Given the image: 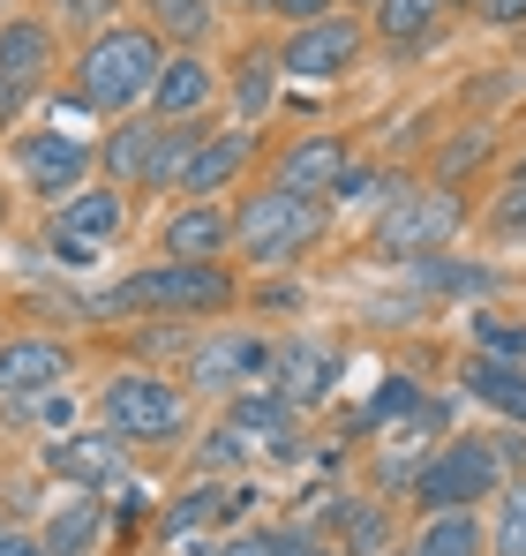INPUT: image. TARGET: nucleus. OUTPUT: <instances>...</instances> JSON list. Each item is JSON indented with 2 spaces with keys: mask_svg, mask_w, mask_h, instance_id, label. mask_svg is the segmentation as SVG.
I'll use <instances>...</instances> for the list:
<instances>
[{
  "mask_svg": "<svg viewBox=\"0 0 526 556\" xmlns=\"http://www.w3.org/2000/svg\"><path fill=\"white\" fill-rule=\"evenodd\" d=\"M234 308V271L226 264H151V271L121 278L105 293H90V316H226Z\"/></svg>",
  "mask_w": 526,
  "mask_h": 556,
  "instance_id": "1",
  "label": "nucleus"
},
{
  "mask_svg": "<svg viewBox=\"0 0 526 556\" xmlns=\"http://www.w3.org/2000/svg\"><path fill=\"white\" fill-rule=\"evenodd\" d=\"M159 38L151 30H98L84 46V61H76V98H84L90 113H128V105H143L151 84H159Z\"/></svg>",
  "mask_w": 526,
  "mask_h": 556,
  "instance_id": "2",
  "label": "nucleus"
},
{
  "mask_svg": "<svg viewBox=\"0 0 526 556\" xmlns=\"http://www.w3.org/2000/svg\"><path fill=\"white\" fill-rule=\"evenodd\" d=\"M98 421L121 444H174V437H188V391H180L174 376L121 369L98 391Z\"/></svg>",
  "mask_w": 526,
  "mask_h": 556,
  "instance_id": "3",
  "label": "nucleus"
},
{
  "mask_svg": "<svg viewBox=\"0 0 526 556\" xmlns=\"http://www.w3.org/2000/svg\"><path fill=\"white\" fill-rule=\"evenodd\" d=\"M324 241V203H301V195H286V188L263 181L249 203H241V218H234V249L249 256V264H293L301 249H316Z\"/></svg>",
  "mask_w": 526,
  "mask_h": 556,
  "instance_id": "4",
  "label": "nucleus"
},
{
  "mask_svg": "<svg viewBox=\"0 0 526 556\" xmlns=\"http://www.w3.org/2000/svg\"><path fill=\"white\" fill-rule=\"evenodd\" d=\"M459 226H466V203L451 188H399L376 218V256H391V264L437 256L443 241H459Z\"/></svg>",
  "mask_w": 526,
  "mask_h": 556,
  "instance_id": "5",
  "label": "nucleus"
},
{
  "mask_svg": "<svg viewBox=\"0 0 526 556\" xmlns=\"http://www.w3.org/2000/svg\"><path fill=\"white\" fill-rule=\"evenodd\" d=\"M497 489H504V459H497L481 437H459V444L429 452V466L414 473V504H422V511H474V504L497 496Z\"/></svg>",
  "mask_w": 526,
  "mask_h": 556,
  "instance_id": "6",
  "label": "nucleus"
},
{
  "mask_svg": "<svg viewBox=\"0 0 526 556\" xmlns=\"http://www.w3.org/2000/svg\"><path fill=\"white\" fill-rule=\"evenodd\" d=\"M361 15H316V23H301V30H286V46H278V76H293V84H339L353 76V61H361Z\"/></svg>",
  "mask_w": 526,
  "mask_h": 556,
  "instance_id": "7",
  "label": "nucleus"
},
{
  "mask_svg": "<svg viewBox=\"0 0 526 556\" xmlns=\"http://www.w3.org/2000/svg\"><path fill=\"white\" fill-rule=\"evenodd\" d=\"M339 376H347V354H339L331 339H278V346H271V391H278L293 414L324 406V399L339 391Z\"/></svg>",
  "mask_w": 526,
  "mask_h": 556,
  "instance_id": "8",
  "label": "nucleus"
},
{
  "mask_svg": "<svg viewBox=\"0 0 526 556\" xmlns=\"http://www.w3.org/2000/svg\"><path fill=\"white\" fill-rule=\"evenodd\" d=\"M15 174L38 195H76V181L90 174V143L68 128H38V136H15Z\"/></svg>",
  "mask_w": 526,
  "mask_h": 556,
  "instance_id": "9",
  "label": "nucleus"
},
{
  "mask_svg": "<svg viewBox=\"0 0 526 556\" xmlns=\"http://www.w3.org/2000/svg\"><path fill=\"white\" fill-rule=\"evenodd\" d=\"M353 166L347 136H293L286 151H278V174H271V188H286V195H301V203H324L331 188H339V174Z\"/></svg>",
  "mask_w": 526,
  "mask_h": 556,
  "instance_id": "10",
  "label": "nucleus"
},
{
  "mask_svg": "<svg viewBox=\"0 0 526 556\" xmlns=\"http://www.w3.org/2000/svg\"><path fill=\"white\" fill-rule=\"evenodd\" d=\"M61 383H68V346H61V339H8V346H0V399L38 406V399H53Z\"/></svg>",
  "mask_w": 526,
  "mask_h": 556,
  "instance_id": "11",
  "label": "nucleus"
},
{
  "mask_svg": "<svg viewBox=\"0 0 526 556\" xmlns=\"http://www.w3.org/2000/svg\"><path fill=\"white\" fill-rule=\"evenodd\" d=\"M241 376H271V346L249 331H218L188 354V383L196 391H241Z\"/></svg>",
  "mask_w": 526,
  "mask_h": 556,
  "instance_id": "12",
  "label": "nucleus"
},
{
  "mask_svg": "<svg viewBox=\"0 0 526 556\" xmlns=\"http://www.w3.org/2000/svg\"><path fill=\"white\" fill-rule=\"evenodd\" d=\"M159 249H166V264H218L234 249V218L218 203H180L159 226Z\"/></svg>",
  "mask_w": 526,
  "mask_h": 556,
  "instance_id": "13",
  "label": "nucleus"
},
{
  "mask_svg": "<svg viewBox=\"0 0 526 556\" xmlns=\"http://www.w3.org/2000/svg\"><path fill=\"white\" fill-rule=\"evenodd\" d=\"M53 233H68V241H84V249H113V241L128 233V195H121L113 181L84 188V195H61Z\"/></svg>",
  "mask_w": 526,
  "mask_h": 556,
  "instance_id": "14",
  "label": "nucleus"
},
{
  "mask_svg": "<svg viewBox=\"0 0 526 556\" xmlns=\"http://www.w3.org/2000/svg\"><path fill=\"white\" fill-rule=\"evenodd\" d=\"M293 406L263 383V391H234L226 399V429L241 437V452H293Z\"/></svg>",
  "mask_w": 526,
  "mask_h": 556,
  "instance_id": "15",
  "label": "nucleus"
},
{
  "mask_svg": "<svg viewBox=\"0 0 526 556\" xmlns=\"http://www.w3.org/2000/svg\"><path fill=\"white\" fill-rule=\"evenodd\" d=\"M211 98H218V68L203 53H166L159 61V84H151V113L159 121H196Z\"/></svg>",
  "mask_w": 526,
  "mask_h": 556,
  "instance_id": "16",
  "label": "nucleus"
},
{
  "mask_svg": "<svg viewBox=\"0 0 526 556\" xmlns=\"http://www.w3.org/2000/svg\"><path fill=\"white\" fill-rule=\"evenodd\" d=\"M249 159H256V128H218V136H203L196 159H188V174H180V195H188V203H211Z\"/></svg>",
  "mask_w": 526,
  "mask_h": 556,
  "instance_id": "17",
  "label": "nucleus"
},
{
  "mask_svg": "<svg viewBox=\"0 0 526 556\" xmlns=\"http://www.w3.org/2000/svg\"><path fill=\"white\" fill-rule=\"evenodd\" d=\"M46 68H53V30L38 15H8L0 23V84H15V91L30 98L46 84Z\"/></svg>",
  "mask_w": 526,
  "mask_h": 556,
  "instance_id": "18",
  "label": "nucleus"
},
{
  "mask_svg": "<svg viewBox=\"0 0 526 556\" xmlns=\"http://www.w3.org/2000/svg\"><path fill=\"white\" fill-rule=\"evenodd\" d=\"M46 473H68V481H84L98 496L105 481H121V437H53L46 444Z\"/></svg>",
  "mask_w": 526,
  "mask_h": 556,
  "instance_id": "19",
  "label": "nucleus"
},
{
  "mask_svg": "<svg viewBox=\"0 0 526 556\" xmlns=\"http://www.w3.org/2000/svg\"><path fill=\"white\" fill-rule=\"evenodd\" d=\"M459 376H466V391H474L481 406L512 414V421L526 429V362H497V354H474V362H466Z\"/></svg>",
  "mask_w": 526,
  "mask_h": 556,
  "instance_id": "20",
  "label": "nucleus"
},
{
  "mask_svg": "<svg viewBox=\"0 0 526 556\" xmlns=\"http://www.w3.org/2000/svg\"><path fill=\"white\" fill-rule=\"evenodd\" d=\"M98 534H105V496H76V504H61V511L46 519L38 549H46V556H90Z\"/></svg>",
  "mask_w": 526,
  "mask_h": 556,
  "instance_id": "21",
  "label": "nucleus"
},
{
  "mask_svg": "<svg viewBox=\"0 0 526 556\" xmlns=\"http://www.w3.org/2000/svg\"><path fill=\"white\" fill-rule=\"evenodd\" d=\"M151 143H159V121H121L105 136V181L113 188H143V166H151Z\"/></svg>",
  "mask_w": 526,
  "mask_h": 556,
  "instance_id": "22",
  "label": "nucleus"
},
{
  "mask_svg": "<svg viewBox=\"0 0 526 556\" xmlns=\"http://www.w3.org/2000/svg\"><path fill=\"white\" fill-rule=\"evenodd\" d=\"M406 556H489V534L474 511H429V527L414 534Z\"/></svg>",
  "mask_w": 526,
  "mask_h": 556,
  "instance_id": "23",
  "label": "nucleus"
},
{
  "mask_svg": "<svg viewBox=\"0 0 526 556\" xmlns=\"http://www.w3.org/2000/svg\"><path fill=\"white\" fill-rule=\"evenodd\" d=\"M211 128H196V121H174V128H159V143H151V166H143V188H180L188 174V159H196V143H203Z\"/></svg>",
  "mask_w": 526,
  "mask_h": 556,
  "instance_id": "24",
  "label": "nucleus"
},
{
  "mask_svg": "<svg viewBox=\"0 0 526 556\" xmlns=\"http://www.w3.org/2000/svg\"><path fill=\"white\" fill-rule=\"evenodd\" d=\"M271 98H278V53H249V61L234 68V105H241V128H256L263 113H271Z\"/></svg>",
  "mask_w": 526,
  "mask_h": 556,
  "instance_id": "25",
  "label": "nucleus"
},
{
  "mask_svg": "<svg viewBox=\"0 0 526 556\" xmlns=\"http://www.w3.org/2000/svg\"><path fill=\"white\" fill-rule=\"evenodd\" d=\"M451 0H376V30L391 38V46H422L429 30H437V15Z\"/></svg>",
  "mask_w": 526,
  "mask_h": 556,
  "instance_id": "26",
  "label": "nucleus"
},
{
  "mask_svg": "<svg viewBox=\"0 0 526 556\" xmlns=\"http://www.w3.org/2000/svg\"><path fill=\"white\" fill-rule=\"evenodd\" d=\"M143 8H151L159 38H174L180 53H196V38L211 30V0H143Z\"/></svg>",
  "mask_w": 526,
  "mask_h": 556,
  "instance_id": "27",
  "label": "nucleus"
},
{
  "mask_svg": "<svg viewBox=\"0 0 526 556\" xmlns=\"http://www.w3.org/2000/svg\"><path fill=\"white\" fill-rule=\"evenodd\" d=\"M489 556H526V481L497 489V527H489Z\"/></svg>",
  "mask_w": 526,
  "mask_h": 556,
  "instance_id": "28",
  "label": "nucleus"
},
{
  "mask_svg": "<svg viewBox=\"0 0 526 556\" xmlns=\"http://www.w3.org/2000/svg\"><path fill=\"white\" fill-rule=\"evenodd\" d=\"M406 271L422 278V286H437V293H489L497 271H474V264H443V256H414Z\"/></svg>",
  "mask_w": 526,
  "mask_h": 556,
  "instance_id": "29",
  "label": "nucleus"
},
{
  "mask_svg": "<svg viewBox=\"0 0 526 556\" xmlns=\"http://www.w3.org/2000/svg\"><path fill=\"white\" fill-rule=\"evenodd\" d=\"M474 339H481V354H497V362H526V324H504V316H474Z\"/></svg>",
  "mask_w": 526,
  "mask_h": 556,
  "instance_id": "30",
  "label": "nucleus"
},
{
  "mask_svg": "<svg viewBox=\"0 0 526 556\" xmlns=\"http://www.w3.org/2000/svg\"><path fill=\"white\" fill-rule=\"evenodd\" d=\"M481 159H489V128H466L459 143H443V151H437V174H443V181H459V174H474Z\"/></svg>",
  "mask_w": 526,
  "mask_h": 556,
  "instance_id": "31",
  "label": "nucleus"
},
{
  "mask_svg": "<svg viewBox=\"0 0 526 556\" xmlns=\"http://www.w3.org/2000/svg\"><path fill=\"white\" fill-rule=\"evenodd\" d=\"M301 542L293 534H234V542H218L211 556H293Z\"/></svg>",
  "mask_w": 526,
  "mask_h": 556,
  "instance_id": "32",
  "label": "nucleus"
},
{
  "mask_svg": "<svg viewBox=\"0 0 526 556\" xmlns=\"http://www.w3.org/2000/svg\"><path fill=\"white\" fill-rule=\"evenodd\" d=\"M497 233H526V159L512 174V188H504V203H497Z\"/></svg>",
  "mask_w": 526,
  "mask_h": 556,
  "instance_id": "33",
  "label": "nucleus"
},
{
  "mask_svg": "<svg viewBox=\"0 0 526 556\" xmlns=\"http://www.w3.org/2000/svg\"><path fill=\"white\" fill-rule=\"evenodd\" d=\"M263 8H271V15H286V23L301 30V23H316V15H331L339 0H263Z\"/></svg>",
  "mask_w": 526,
  "mask_h": 556,
  "instance_id": "34",
  "label": "nucleus"
},
{
  "mask_svg": "<svg viewBox=\"0 0 526 556\" xmlns=\"http://www.w3.org/2000/svg\"><path fill=\"white\" fill-rule=\"evenodd\" d=\"M481 23H497V30H519V23H526V0H481Z\"/></svg>",
  "mask_w": 526,
  "mask_h": 556,
  "instance_id": "35",
  "label": "nucleus"
},
{
  "mask_svg": "<svg viewBox=\"0 0 526 556\" xmlns=\"http://www.w3.org/2000/svg\"><path fill=\"white\" fill-rule=\"evenodd\" d=\"M105 8H113V0H53V15H61V23H98Z\"/></svg>",
  "mask_w": 526,
  "mask_h": 556,
  "instance_id": "36",
  "label": "nucleus"
},
{
  "mask_svg": "<svg viewBox=\"0 0 526 556\" xmlns=\"http://www.w3.org/2000/svg\"><path fill=\"white\" fill-rule=\"evenodd\" d=\"M234 459H241V437H234V429H218V437L203 444V466H234Z\"/></svg>",
  "mask_w": 526,
  "mask_h": 556,
  "instance_id": "37",
  "label": "nucleus"
},
{
  "mask_svg": "<svg viewBox=\"0 0 526 556\" xmlns=\"http://www.w3.org/2000/svg\"><path fill=\"white\" fill-rule=\"evenodd\" d=\"M376 542H384V511H361L353 519V549H376Z\"/></svg>",
  "mask_w": 526,
  "mask_h": 556,
  "instance_id": "38",
  "label": "nucleus"
},
{
  "mask_svg": "<svg viewBox=\"0 0 526 556\" xmlns=\"http://www.w3.org/2000/svg\"><path fill=\"white\" fill-rule=\"evenodd\" d=\"M0 556H46V549H38V534H15V527H8V534H0Z\"/></svg>",
  "mask_w": 526,
  "mask_h": 556,
  "instance_id": "39",
  "label": "nucleus"
},
{
  "mask_svg": "<svg viewBox=\"0 0 526 556\" xmlns=\"http://www.w3.org/2000/svg\"><path fill=\"white\" fill-rule=\"evenodd\" d=\"M15 113H23V91H15V84H0V136L15 128Z\"/></svg>",
  "mask_w": 526,
  "mask_h": 556,
  "instance_id": "40",
  "label": "nucleus"
},
{
  "mask_svg": "<svg viewBox=\"0 0 526 556\" xmlns=\"http://www.w3.org/2000/svg\"><path fill=\"white\" fill-rule=\"evenodd\" d=\"M339 8H347V15H376V0H339Z\"/></svg>",
  "mask_w": 526,
  "mask_h": 556,
  "instance_id": "41",
  "label": "nucleus"
},
{
  "mask_svg": "<svg viewBox=\"0 0 526 556\" xmlns=\"http://www.w3.org/2000/svg\"><path fill=\"white\" fill-rule=\"evenodd\" d=\"M293 556H339V549H309V542H301V549H293Z\"/></svg>",
  "mask_w": 526,
  "mask_h": 556,
  "instance_id": "42",
  "label": "nucleus"
},
{
  "mask_svg": "<svg viewBox=\"0 0 526 556\" xmlns=\"http://www.w3.org/2000/svg\"><path fill=\"white\" fill-rule=\"evenodd\" d=\"M0 534H8V519H0Z\"/></svg>",
  "mask_w": 526,
  "mask_h": 556,
  "instance_id": "43",
  "label": "nucleus"
}]
</instances>
